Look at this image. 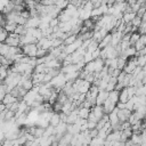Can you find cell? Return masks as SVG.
I'll list each match as a JSON object with an SVG mask.
<instances>
[{
  "instance_id": "b9f144b4",
  "label": "cell",
  "mask_w": 146,
  "mask_h": 146,
  "mask_svg": "<svg viewBox=\"0 0 146 146\" xmlns=\"http://www.w3.org/2000/svg\"><path fill=\"white\" fill-rule=\"evenodd\" d=\"M58 23H59V19H58L57 17H55V18H51V19H50V22H49V26L54 27V26L58 25Z\"/></svg>"
},
{
  "instance_id": "7402d4cb",
  "label": "cell",
  "mask_w": 146,
  "mask_h": 146,
  "mask_svg": "<svg viewBox=\"0 0 146 146\" xmlns=\"http://www.w3.org/2000/svg\"><path fill=\"white\" fill-rule=\"evenodd\" d=\"M65 74V78L67 81H74L75 79L79 78V74H80V71L78 72H68V73H64Z\"/></svg>"
},
{
  "instance_id": "3957f363",
  "label": "cell",
  "mask_w": 146,
  "mask_h": 146,
  "mask_svg": "<svg viewBox=\"0 0 146 146\" xmlns=\"http://www.w3.org/2000/svg\"><path fill=\"white\" fill-rule=\"evenodd\" d=\"M82 40L78 36V39L73 42V43H71V44H67V46H65V48H64V50L63 51H65L67 55H70V54H72V52H74L78 48H80L81 46H82Z\"/></svg>"
},
{
  "instance_id": "836d02e7",
  "label": "cell",
  "mask_w": 146,
  "mask_h": 146,
  "mask_svg": "<svg viewBox=\"0 0 146 146\" xmlns=\"http://www.w3.org/2000/svg\"><path fill=\"white\" fill-rule=\"evenodd\" d=\"M44 129L46 128H43V127H38V128H35V131H34V136L35 137H42L43 136V132H44Z\"/></svg>"
},
{
  "instance_id": "7dc6e473",
  "label": "cell",
  "mask_w": 146,
  "mask_h": 146,
  "mask_svg": "<svg viewBox=\"0 0 146 146\" xmlns=\"http://www.w3.org/2000/svg\"><path fill=\"white\" fill-rule=\"evenodd\" d=\"M90 1H91L92 3H95V2H96V1H98V0H90Z\"/></svg>"
},
{
  "instance_id": "e575fe53",
  "label": "cell",
  "mask_w": 146,
  "mask_h": 146,
  "mask_svg": "<svg viewBox=\"0 0 146 146\" xmlns=\"http://www.w3.org/2000/svg\"><path fill=\"white\" fill-rule=\"evenodd\" d=\"M48 54H49L48 50H46V49H43V48H38V51H36V58H39V57H43V56H46V55H48Z\"/></svg>"
},
{
  "instance_id": "ab89813d",
  "label": "cell",
  "mask_w": 146,
  "mask_h": 146,
  "mask_svg": "<svg viewBox=\"0 0 146 146\" xmlns=\"http://www.w3.org/2000/svg\"><path fill=\"white\" fill-rule=\"evenodd\" d=\"M87 124H88V129L89 130L95 129L97 127V122H94V121H90V120H87Z\"/></svg>"
},
{
  "instance_id": "4dcf8cb0",
  "label": "cell",
  "mask_w": 146,
  "mask_h": 146,
  "mask_svg": "<svg viewBox=\"0 0 146 146\" xmlns=\"http://www.w3.org/2000/svg\"><path fill=\"white\" fill-rule=\"evenodd\" d=\"M7 36H8V32L5 30V27L0 26V43L1 42H5L6 39H7Z\"/></svg>"
},
{
  "instance_id": "74e56055",
  "label": "cell",
  "mask_w": 146,
  "mask_h": 146,
  "mask_svg": "<svg viewBox=\"0 0 146 146\" xmlns=\"http://www.w3.org/2000/svg\"><path fill=\"white\" fill-rule=\"evenodd\" d=\"M138 31H139L140 34L146 33V21H143V22H141V24H140L139 27H138Z\"/></svg>"
},
{
  "instance_id": "ffe728a7",
  "label": "cell",
  "mask_w": 146,
  "mask_h": 146,
  "mask_svg": "<svg viewBox=\"0 0 146 146\" xmlns=\"http://www.w3.org/2000/svg\"><path fill=\"white\" fill-rule=\"evenodd\" d=\"M137 14L135 13V11H130V13H124L123 14V17H122V21L124 22V23H130L133 18H135V16H136Z\"/></svg>"
},
{
  "instance_id": "cb8c5ba5",
  "label": "cell",
  "mask_w": 146,
  "mask_h": 146,
  "mask_svg": "<svg viewBox=\"0 0 146 146\" xmlns=\"http://www.w3.org/2000/svg\"><path fill=\"white\" fill-rule=\"evenodd\" d=\"M76 39H78V34H70V35H67V38H66V39H64L63 43H64L65 46H67V44L73 43Z\"/></svg>"
},
{
  "instance_id": "f6af8a7d",
  "label": "cell",
  "mask_w": 146,
  "mask_h": 146,
  "mask_svg": "<svg viewBox=\"0 0 146 146\" xmlns=\"http://www.w3.org/2000/svg\"><path fill=\"white\" fill-rule=\"evenodd\" d=\"M6 108H7V107H6V105H5V104L1 102V103H0V113H1V112H3Z\"/></svg>"
},
{
  "instance_id": "603a6c76",
  "label": "cell",
  "mask_w": 146,
  "mask_h": 146,
  "mask_svg": "<svg viewBox=\"0 0 146 146\" xmlns=\"http://www.w3.org/2000/svg\"><path fill=\"white\" fill-rule=\"evenodd\" d=\"M140 38V33L139 32H131V35H130V39H129V42L131 46H135V43L139 40Z\"/></svg>"
},
{
  "instance_id": "f35d334b",
  "label": "cell",
  "mask_w": 146,
  "mask_h": 146,
  "mask_svg": "<svg viewBox=\"0 0 146 146\" xmlns=\"http://www.w3.org/2000/svg\"><path fill=\"white\" fill-rule=\"evenodd\" d=\"M115 86H116V83H115V82L110 81V82L107 83V86H106V89H105V90H107V91H112V90H114V89H115Z\"/></svg>"
},
{
  "instance_id": "d4e9b609",
  "label": "cell",
  "mask_w": 146,
  "mask_h": 146,
  "mask_svg": "<svg viewBox=\"0 0 146 146\" xmlns=\"http://www.w3.org/2000/svg\"><path fill=\"white\" fill-rule=\"evenodd\" d=\"M8 75V66L0 65V81H3Z\"/></svg>"
},
{
  "instance_id": "d6986e66",
  "label": "cell",
  "mask_w": 146,
  "mask_h": 146,
  "mask_svg": "<svg viewBox=\"0 0 146 146\" xmlns=\"http://www.w3.org/2000/svg\"><path fill=\"white\" fill-rule=\"evenodd\" d=\"M89 113H90V108L84 107V106H80L79 107V117L87 119L88 115H89Z\"/></svg>"
},
{
  "instance_id": "484cf974",
  "label": "cell",
  "mask_w": 146,
  "mask_h": 146,
  "mask_svg": "<svg viewBox=\"0 0 146 146\" xmlns=\"http://www.w3.org/2000/svg\"><path fill=\"white\" fill-rule=\"evenodd\" d=\"M16 26H17L16 23H14V22H7V24L5 25V30H6L8 33H11V32H15Z\"/></svg>"
},
{
  "instance_id": "bcb514c9",
  "label": "cell",
  "mask_w": 146,
  "mask_h": 146,
  "mask_svg": "<svg viewBox=\"0 0 146 146\" xmlns=\"http://www.w3.org/2000/svg\"><path fill=\"white\" fill-rule=\"evenodd\" d=\"M3 18H5V16H3V15H2L1 13H0V23H1V21H2Z\"/></svg>"
},
{
  "instance_id": "7c38bea8",
  "label": "cell",
  "mask_w": 146,
  "mask_h": 146,
  "mask_svg": "<svg viewBox=\"0 0 146 146\" xmlns=\"http://www.w3.org/2000/svg\"><path fill=\"white\" fill-rule=\"evenodd\" d=\"M39 24H40V17L34 16V17L27 18V22H26L25 26L26 27H39Z\"/></svg>"
},
{
  "instance_id": "4fadbf2b",
  "label": "cell",
  "mask_w": 146,
  "mask_h": 146,
  "mask_svg": "<svg viewBox=\"0 0 146 146\" xmlns=\"http://www.w3.org/2000/svg\"><path fill=\"white\" fill-rule=\"evenodd\" d=\"M16 100H18V98H17V97L13 96L10 92H7V94L5 95V97H3V99H2V103L6 105V107H8L10 104H13V103H14V102H16Z\"/></svg>"
},
{
  "instance_id": "4316f807",
  "label": "cell",
  "mask_w": 146,
  "mask_h": 146,
  "mask_svg": "<svg viewBox=\"0 0 146 146\" xmlns=\"http://www.w3.org/2000/svg\"><path fill=\"white\" fill-rule=\"evenodd\" d=\"M96 49H98V42H97L96 40H94V39H92V40H91V42L89 43V46L87 47V49H86V50H88V51H91V52H92V51H95Z\"/></svg>"
},
{
  "instance_id": "277c9868",
  "label": "cell",
  "mask_w": 146,
  "mask_h": 146,
  "mask_svg": "<svg viewBox=\"0 0 146 146\" xmlns=\"http://www.w3.org/2000/svg\"><path fill=\"white\" fill-rule=\"evenodd\" d=\"M19 42H21V46H24V44H27V43H36L38 42V39L34 38L32 34H23L19 36Z\"/></svg>"
},
{
  "instance_id": "30bf717a",
  "label": "cell",
  "mask_w": 146,
  "mask_h": 146,
  "mask_svg": "<svg viewBox=\"0 0 146 146\" xmlns=\"http://www.w3.org/2000/svg\"><path fill=\"white\" fill-rule=\"evenodd\" d=\"M111 40H112V33L108 32V33L100 40V42L98 43V48H99V49H103V48L110 46V44H111Z\"/></svg>"
},
{
  "instance_id": "e0dca14e",
  "label": "cell",
  "mask_w": 146,
  "mask_h": 146,
  "mask_svg": "<svg viewBox=\"0 0 146 146\" xmlns=\"http://www.w3.org/2000/svg\"><path fill=\"white\" fill-rule=\"evenodd\" d=\"M5 42L9 46H21L19 38H15V36H11V35H8Z\"/></svg>"
},
{
  "instance_id": "8fae6325",
  "label": "cell",
  "mask_w": 146,
  "mask_h": 146,
  "mask_svg": "<svg viewBox=\"0 0 146 146\" xmlns=\"http://www.w3.org/2000/svg\"><path fill=\"white\" fill-rule=\"evenodd\" d=\"M91 111L94 112V114L96 115V117L99 120V119H102L106 113L104 112V108H103V105H95V106H92L91 107Z\"/></svg>"
},
{
  "instance_id": "83f0119b",
  "label": "cell",
  "mask_w": 146,
  "mask_h": 146,
  "mask_svg": "<svg viewBox=\"0 0 146 146\" xmlns=\"http://www.w3.org/2000/svg\"><path fill=\"white\" fill-rule=\"evenodd\" d=\"M136 58H137V65L144 67L146 64V55H139Z\"/></svg>"
},
{
  "instance_id": "52a82bcc",
  "label": "cell",
  "mask_w": 146,
  "mask_h": 146,
  "mask_svg": "<svg viewBox=\"0 0 146 146\" xmlns=\"http://www.w3.org/2000/svg\"><path fill=\"white\" fill-rule=\"evenodd\" d=\"M122 36H123V33L117 31V30H113L112 32V40H111V46L115 47L116 44H119L122 40Z\"/></svg>"
},
{
  "instance_id": "f546056e",
  "label": "cell",
  "mask_w": 146,
  "mask_h": 146,
  "mask_svg": "<svg viewBox=\"0 0 146 146\" xmlns=\"http://www.w3.org/2000/svg\"><path fill=\"white\" fill-rule=\"evenodd\" d=\"M68 3H70L68 0H57V1H56V6H57L59 9H62V10L65 9Z\"/></svg>"
},
{
  "instance_id": "9a60e30c",
  "label": "cell",
  "mask_w": 146,
  "mask_h": 146,
  "mask_svg": "<svg viewBox=\"0 0 146 146\" xmlns=\"http://www.w3.org/2000/svg\"><path fill=\"white\" fill-rule=\"evenodd\" d=\"M91 84H92V83L88 82L87 80H82V81H81V83H80V86L78 87V91H79V92L87 94V91L89 90V88H90V86H91Z\"/></svg>"
},
{
  "instance_id": "d6a6232c",
  "label": "cell",
  "mask_w": 146,
  "mask_h": 146,
  "mask_svg": "<svg viewBox=\"0 0 146 146\" xmlns=\"http://www.w3.org/2000/svg\"><path fill=\"white\" fill-rule=\"evenodd\" d=\"M127 60L128 59H124V58H122V57H117V68H120V70H123L124 68V66H125V64H127Z\"/></svg>"
},
{
  "instance_id": "2e32d148",
  "label": "cell",
  "mask_w": 146,
  "mask_h": 146,
  "mask_svg": "<svg viewBox=\"0 0 146 146\" xmlns=\"http://www.w3.org/2000/svg\"><path fill=\"white\" fill-rule=\"evenodd\" d=\"M60 122V117H59V112H54L50 116V120H49V124L56 127L58 123Z\"/></svg>"
},
{
  "instance_id": "5bb4252c",
  "label": "cell",
  "mask_w": 146,
  "mask_h": 146,
  "mask_svg": "<svg viewBox=\"0 0 146 146\" xmlns=\"http://www.w3.org/2000/svg\"><path fill=\"white\" fill-rule=\"evenodd\" d=\"M72 137H73V135H72L71 132L66 131V132L63 135V137L59 139L58 145H68V144L71 143V140H72Z\"/></svg>"
},
{
  "instance_id": "44dd1931",
  "label": "cell",
  "mask_w": 146,
  "mask_h": 146,
  "mask_svg": "<svg viewBox=\"0 0 146 146\" xmlns=\"http://www.w3.org/2000/svg\"><path fill=\"white\" fill-rule=\"evenodd\" d=\"M130 139L132 140L133 145H140V143H141V136H140V132H132Z\"/></svg>"
},
{
  "instance_id": "1f68e13d",
  "label": "cell",
  "mask_w": 146,
  "mask_h": 146,
  "mask_svg": "<svg viewBox=\"0 0 146 146\" xmlns=\"http://www.w3.org/2000/svg\"><path fill=\"white\" fill-rule=\"evenodd\" d=\"M141 22H143L141 17H140V16H138V15H136V16H135V18L131 21V24H132V26H135V27H139V25L141 24Z\"/></svg>"
},
{
  "instance_id": "f1b7e54d",
  "label": "cell",
  "mask_w": 146,
  "mask_h": 146,
  "mask_svg": "<svg viewBox=\"0 0 146 146\" xmlns=\"http://www.w3.org/2000/svg\"><path fill=\"white\" fill-rule=\"evenodd\" d=\"M103 144H105V139L99 138V137H94V138H91L90 145H103Z\"/></svg>"
},
{
  "instance_id": "7a4b0ae2",
  "label": "cell",
  "mask_w": 146,
  "mask_h": 146,
  "mask_svg": "<svg viewBox=\"0 0 146 146\" xmlns=\"http://www.w3.org/2000/svg\"><path fill=\"white\" fill-rule=\"evenodd\" d=\"M22 51L23 54L30 56V57H36V51H38V46L36 43H27L22 46Z\"/></svg>"
},
{
  "instance_id": "60d3db41",
  "label": "cell",
  "mask_w": 146,
  "mask_h": 146,
  "mask_svg": "<svg viewBox=\"0 0 146 146\" xmlns=\"http://www.w3.org/2000/svg\"><path fill=\"white\" fill-rule=\"evenodd\" d=\"M145 11H146V6H145V5H141V6H140V8H139V9H138V11H137V15L141 17V16L145 14Z\"/></svg>"
},
{
  "instance_id": "ee69618b",
  "label": "cell",
  "mask_w": 146,
  "mask_h": 146,
  "mask_svg": "<svg viewBox=\"0 0 146 146\" xmlns=\"http://www.w3.org/2000/svg\"><path fill=\"white\" fill-rule=\"evenodd\" d=\"M5 131H2V130H0V143L2 144V141L5 140Z\"/></svg>"
},
{
  "instance_id": "8992f818",
  "label": "cell",
  "mask_w": 146,
  "mask_h": 146,
  "mask_svg": "<svg viewBox=\"0 0 146 146\" xmlns=\"http://www.w3.org/2000/svg\"><path fill=\"white\" fill-rule=\"evenodd\" d=\"M108 94H110V91H107V90H105V89H100V90L98 91L97 97H96V105H103L104 102L107 99Z\"/></svg>"
},
{
  "instance_id": "9c48e42d",
  "label": "cell",
  "mask_w": 146,
  "mask_h": 146,
  "mask_svg": "<svg viewBox=\"0 0 146 146\" xmlns=\"http://www.w3.org/2000/svg\"><path fill=\"white\" fill-rule=\"evenodd\" d=\"M116 107V103L115 102H113L111 98H108L107 97V99L104 102V104H103V108H104V112L106 113V114H110L114 108Z\"/></svg>"
},
{
  "instance_id": "8d00e7d4",
  "label": "cell",
  "mask_w": 146,
  "mask_h": 146,
  "mask_svg": "<svg viewBox=\"0 0 146 146\" xmlns=\"http://www.w3.org/2000/svg\"><path fill=\"white\" fill-rule=\"evenodd\" d=\"M92 59H94V58H92V52L86 50V52H84V62L88 63V62H90V60H92Z\"/></svg>"
},
{
  "instance_id": "6da1fadb",
  "label": "cell",
  "mask_w": 146,
  "mask_h": 146,
  "mask_svg": "<svg viewBox=\"0 0 146 146\" xmlns=\"http://www.w3.org/2000/svg\"><path fill=\"white\" fill-rule=\"evenodd\" d=\"M67 82V80H66V78H65V74L63 73V72H60L59 74H57L56 76H54L52 79H51V81H50V84L55 88V89H62L64 86H65V83Z\"/></svg>"
},
{
  "instance_id": "c3c4849f",
  "label": "cell",
  "mask_w": 146,
  "mask_h": 146,
  "mask_svg": "<svg viewBox=\"0 0 146 146\" xmlns=\"http://www.w3.org/2000/svg\"><path fill=\"white\" fill-rule=\"evenodd\" d=\"M145 66H146V64H145Z\"/></svg>"
},
{
  "instance_id": "5b68a950",
  "label": "cell",
  "mask_w": 146,
  "mask_h": 146,
  "mask_svg": "<svg viewBox=\"0 0 146 146\" xmlns=\"http://www.w3.org/2000/svg\"><path fill=\"white\" fill-rule=\"evenodd\" d=\"M132 113V111L128 110V108H117V116L120 122H125L129 120L130 114Z\"/></svg>"
},
{
  "instance_id": "7bdbcfd3",
  "label": "cell",
  "mask_w": 146,
  "mask_h": 146,
  "mask_svg": "<svg viewBox=\"0 0 146 146\" xmlns=\"http://www.w3.org/2000/svg\"><path fill=\"white\" fill-rule=\"evenodd\" d=\"M98 57H100V49H99V48L96 49L95 51H92V58L96 59V58H98Z\"/></svg>"
},
{
  "instance_id": "d590c367",
  "label": "cell",
  "mask_w": 146,
  "mask_h": 146,
  "mask_svg": "<svg viewBox=\"0 0 146 146\" xmlns=\"http://www.w3.org/2000/svg\"><path fill=\"white\" fill-rule=\"evenodd\" d=\"M18 106H19V102H18V100H16V102H14L13 104H10L7 108H8V110H11L13 112H15V113H16V112H17V110H18Z\"/></svg>"
},
{
  "instance_id": "ac0fdd59",
  "label": "cell",
  "mask_w": 146,
  "mask_h": 146,
  "mask_svg": "<svg viewBox=\"0 0 146 146\" xmlns=\"http://www.w3.org/2000/svg\"><path fill=\"white\" fill-rule=\"evenodd\" d=\"M129 99V95L127 92V89L125 88H122L120 90V94H119V102H122V103H127V100Z\"/></svg>"
},
{
  "instance_id": "ba28073f",
  "label": "cell",
  "mask_w": 146,
  "mask_h": 146,
  "mask_svg": "<svg viewBox=\"0 0 146 146\" xmlns=\"http://www.w3.org/2000/svg\"><path fill=\"white\" fill-rule=\"evenodd\" d=\"M137 66H138V65H137V58H136V56H135L133 58H130V59L127 60V64H125L123 71H125L127 73H132V71H133Z\"/></svg>"
}]
</instances>
